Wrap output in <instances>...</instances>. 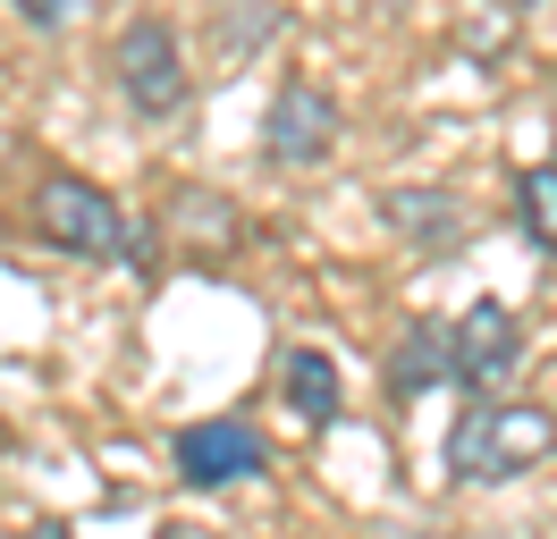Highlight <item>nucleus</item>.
Listing matches in <instances>:
<instances>
[{
    "label": "nucleus",
    "mask_w": 557,
    "mask_h": 539,
    "mask_svg": "<svg viewBox=\"0 0 557 539\" xmlns=\"http://www.w3.org/2000/svg\"><path fill=\"white\" fill-rule=\"evenodd\" d=\"M69 9H76V0H17V17H26V26H42V34L60 26V17H69Z\"/></svg>",
    "instance_id": "9b49d317"
},
{
    "label": "nucleus",
    "mask_w": 557,
    "mask_h": 539,
    "mask_svg": "<svg viewBox=\"0 0 557 539\" xmlns=\"http://www.w3.org/2000/svg\"><path fill=\"white\" fill-rule=\"evenodd\" d=\"M549 447H557V422L541 404L473 397V413H465L456 438H448V472L456 480H516V472H532Z\"/></svg>",
    "instance_id": "f257e3e1"
},
{
    "label": "nucleus",
    "mask_w": 557,
    "mask_h": 539,
    "mask_svg": "<svg viewBox=\"0 0 557 539\" xmlns=\"http://www.w3.org/2000/svg\"><path fill=\"white\" fill-rule=\"evenodd\" d=\"M35 236L51 253H76V262H119L127 253V220L102 186L85 177H42L35 186Z\"/></svg>",
    "instance_id": "f03ea898"
},
{
    "label": "nucleus",
    "mask_w": 557,
    "mask_h": 539,
    "mask_svg": "<svg viewBox=\"0 0 557 539\" xmlns=\"http://www.w3.org/2000/svg\"><path fill=\"white\" fill-rule=\"evenodd\" d=\"M381 379H388V397H397V404H414L422 388H440V379H448V321H414V329L388 346Z\"/></svg>",
    "instance_id": "0eeeda50"
},
{
    "label": "nucleus",
    "mask_w": 557,
    "mask_h": 539,
    "mask_svg": "<svg viewBox=\"0 0 557 539\" xmlns=\"http://www.w3.org/2000/svg\"><path fill=\"white\" fill-rule=\"evenodd\" d=\"M278 388H287V404H296V422H305V430H330V422H338V404H347L338 363L313 354V346H296V354L278 363Z\"/></svg>",
    "instance_id": "6e6552de"
},
{
    "label": "nucleus",
    "mask_w": 557,
    "mask_h": 539,
    "mask_svg": "<svg viewBox=\"0 0 557 539\" xmlns=\"http://www.w3.org/2000/svg\"><path fill=\"white\" fill-rule=\"evenodd\" d=\"M338 135H347V118H338V101L321 93V85H278L271 118H262V152H271L278 168H313L338 152Z\"/></svg>",
    "instance_id": "423d86ee"
},
{
    "label": "nucleus",
    "mask_w": 557,
    "mask_h": 539,
    "mask_svg": "<svg viewBox=\"0 0 557 539\" xmlns=\"http://www.w3.org/2000/svg\"><path fill=\"white\" fill-rule=\"evenodd\" d=\"M523 363V329H516V312L498 296H482L465 321L448 329V379L456 388H473V397H498L507 379H516Z\"/></svg>",
    "instance_id": "20e7f679"
},
{
    "label": "nucleus",
    "mask_w": 557,
    "mask_h": 539,
    "mask_svg": "<svg viewBox=\"0 0 557 539\" xmlns=\"http://www.w3.org/2000/svg\"><path fill=\"white\" fill-rule=\"evenodd\" d=\"M161 539H203V531H195V523H170V531H161Z\"/></svg>",
    "instance_id": "f8f14e48"
},
{
    "label": "nucleus",
    "mask_w": 557,
    "mask_h": 539,
    "mask_svg": "<svg viewBox=\"0 0 557 539\" xmlns=\"http://www.w3.org/2000/svg\"><path fill=\"white\" fill-rule=\"evenodd\" d=\"M516 220L541 253H557V168H523L516 177Z\"/></svg>",
    "instance_id": "9d476101"
},
{
    "label": "nucleus",
    "mask_w": 557,
    "mask_h": 539,
    "mask_svg": "<svg viewBox=\"0 0 557 539\" xmlns=\"http://www.w3.org/2000/svg\"><path fill=\"white\" fill-rule=\"evenodd\" d=\"M388 228L414 236L422 253H448L456 236H465V211H456V195H440V186H406V195H388Z\"/></svg>",
    "instance_id": "1a4fd4ad"
},
{
    "label": "nucleus",
    "mask_w": 557,
    "mask_h": 539,
    "mask_svg": "<svg viewBox=\"0 0 557 539\" xmlns=\"http://www.w3.org/2000/svg\"><path fill=\"white\" fill-rule=\"evenodd\" d=\"M170 455H177V480H186V489H237V480H253V472L271 464V455H262V430L237 422V413L186 422V430L170 438Z\"/></svg>",
    "instance_id": "39448f33"
},
{
    "label": "nucleus",
    "mask_w": 557,
    "mask_h": 539,
    "mask_svg": "<svg viewBox=\"0 0 557 539\" xmlns=\"http://www.w3.org/2000/svg\"><path fill=\"white\" fill-rule=\"evenodd\" d=\"M110 76H119L136 118H177L186 110V60H177L170 17H127L110 42Z\"/></svg>",
    "instance_id": "7ed1b4c3"
}]
</instances>
